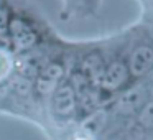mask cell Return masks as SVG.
Here are the masks:
<instances>
[{
	"label": "cell",
	"mask_w": 153,
	"mask_h": 140,
	"mask_svg": "<svg viewBox=\"0 0 153 140\" xmlns=\"http://www.w3.org/2000/svg\"><path fill=\"white\" fill-rule=\"evenodd\" d=\"M61 76H63V68L59 64L51 63L48 66H43V69L38 74V79H36L38 91L40 92H51V91H54L61 79Z\"/></svg>",
	"instance_id": "6da1fadb"
},
{
	"label": "cell",
	"mask_w": 153,
	"mask_h": 140,
	"mask_svg": "<svg viewBox=\"0 0 153 140\" xmlns=\"http://www.w3.org/2000/svg\"><path fill=\"white\" fill-rule=\"evenodd\" d=\"M10 31H12V36H13L15 46H17V50H20V51L28 50V48L36 41L35 31L31 30L27 23H23L22 20H13L12 22Z\"/></svg>",
	"instance_id": "7a4b0ae2"
},
{
	"label": "cell",
	"mask_w": 153,
	"mask_h": 140,
	"mask_svg": "<svg viewBox=\"0 0 153 140\" xmlns=\"http://www.w3.org/2000/svg\"><path fill=\"white\" fill-rule=\"evenodd\" d=\"M153 66V50L148 46H138L130 58V71L135 76L145 74Z\"/></svg>",
	"instance_id": "3957f363"
},
{
	"label": "cell",
	"mask_w": 153,
	"mask_h": 140,
	"mask_svg": "<svg viewBox=\"0 0 153 140\" xmlns=\"http://www.w3.org/2000/svg\"><path fill=\"white\" fill-rule=\"evenodd\" d=\"M127 79V68L122 63H112L102 76V86L105 89H117Z\"/></svg>",
	"instance_id": "277c9868"
},
{
	"label": "cell",
	"mask_w": 153,
	"mask_h": 140,
	"mask_svg": "<svg viewBox=\"0 0 153 140\" xmlns=\"http://www.w3.org/2000/svg\"><path fill=\"white\" fill-rule=\"evenodd\" d=\"M54 109L61 115H68L74 109V92L73 87L63 86L54 92Z\"/></svg>",
	"instance_id": "5b68a950"
},
{
	"label": "cell",
	"mask_w": 153,
	"mask_h": 140,
	"mask_svg": "<svg viewBox=\"0 0 153 140\" xmlns=\"http://www.w3.org/2000/svg\"><path fill=\"white\" fill-rule=\"evenodd\" d=\"M17 68L20 71V74L23 77H31V76H36L38 71L43 69L41 68V63H40V58L36 54H27V56H22L20 60L17 61Z\"/></svg>",
	"instance_id": "8992f818"
},
{
	"label": "cell",
	"mask_w": 153,
	"mask_h": 140,
	"mask_svg": "<svg viewBox=\"0 0 153 140\" xmlns=\"http://www.w3.org/2000/svg\"><path fill=\"white\" fill-rule=\"evenodd\" d=\"M143 99H145L143 89L135 87V89H132L130 92L123 94L122 99H120V102H119V107H120V110H123V112H132V110H135L138 106H142Z\"/></svg>",
	"instance_id": "52a82bcc"
},
{
	"label": "cell",
	"mask_w": 153,
	"mask_h": 140,
	"mask_svg": "<svg viewBox=\"0 0 153 140\" xmlns=\"http://www.w3.org/2000/svg\"><path fill=\"white\" fill-rule=\"evenodd\" d=\"M84 69H86L87 76L91 79H102L104 76V71H102V63L97 56H91L86 60L84 63Z\"/></svg>",
	"instance_id": "ba28073f"
},
{
	"label": "cell",
	"mask_w": 153,
	"mask_h": 140,
	"mask_svg": "<svg viewBox=\"0 0 153 140\" xmlns=\"http://www.w3.org/2000/svg\"><path fill=\"white\" fill-rule=\"evenodd\" d=\"M12 69V60L5 51L0 50V79H4L5 76H8Z\"/></svg>",
	"instance_id": "9c48e42d"
},
{
	"label": "cell",
	"mask_w": 153,
	"mask_h": 140,
	"mask_svg": "<svg viewBox=\"0 0 153 140\" xmlns=\"http://www.w3.org/2000/svg\"><path fill=\"white\" fill-rule=\"evenodd\" d=\"M140 120H142L143 125L153 127V102H150V104H146V106H145L142 115H140Z\"/></svg>",
	"instance_id": "30bf717a"
},
{
	"label": "cell",
	"mask_w": 153,
	"mask_h": 140,
	"mask_svg": "<svg viewBox=\"0 0 153 140\" xmlns=\"http://www.w3.org/2000/svg\"><path fill=\"white\" fill-rule=\"evenodd\" d=\"M12 86H13L17 91L23 92V94H27L28 89H30V83H28V79H27V77H23V76L15 77V79L12 81Z\"/></svg>",
	"instance_id": "8fae6325"
},
{
	"label": "cell",
	"mask_w": 153,
	"mask_h": 140,
	"mask_svg": "<svg viewBox=\"0 0 153 140\" xmlns=\"http://www.w3.org/2000/svg\"><path fill=\"white\" fill-rule=\"evenodd\" d=\"M73 140H91V137L87 135V133L81 132V133H76V135H74V139H73Z\"/></svg>",
	"instance_id": "7c38bea8"
}]
</instances>
